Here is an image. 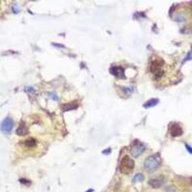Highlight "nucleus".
Returning a JSON list of instances; mask_svg holds the SVG:
<instances>
[{"label": "nucleus", "mask_w": 192, "mask_h": 192, "mask_svg": "<svg viewBox=\"0 0 192 192\" xmlns=\"http://www.w3.org/2000/svg\"><path fill=\"white\" fill-rule=\"evenodd\" d=\"M164 177L159 176V177H156V178L151 179L148 181V184L153 189H158L162 187L164 183Z\"/></svg>", "instance_id": "6e6552de"}, {"label": "nucleus", "mask_w": 192, "mask_h": 192, "mask_svg": "<svg viewBox=\"0 0 192 192\" xmlns=\"http://www.w3.org/2000/svg\"><path fill=\"white\" fill-rule=\"evenodd\" d=\"M135 166V163L128 156H125L122 158L120 169L122 174H128L132 171Z\"/></svg>", "instance_id": "7ed1b4c3"}, {"label": "nucleus", "mask_w": 192, "mask_h": 192, "mask_svg": "<svg viewBox=\"0 0 192 192\" xmlns=\"http://www.w3.org/2000/svg\"><path fill=\"white\" fill-rule=\"evenodd\" d=\"M169 132L172 136L176 137V136H181L183 131L181 126L177 123H172L169 126Z\"/></svg>", "instance_id": "0eeeda50"}, {"label": "nucleus", "mask_w": 192, "mask_h": 192, "mask_svg": "<svg viewBox=\"0 0 192 192\" xmlns=\"http://www.w3.org/2000/svg\"><path fill=\"white\" fill-rule=\"evenodd\" d=\"M47 95H48V96L49 98H51V99H52L54 101H58L59 100L58 96L54 92H49Z\"/></svg>", "instance_id": "4468645a"}, {"label": "nucleus", "mask_w": 192, "mask_h": 192, "mask_svg": "<svg viewBox=\"0 0 192 192\" xmlns=\"http://www.w3.org/2000/svg\"><path fill=\"white\" fill-rule=\"evenodd\" d=\"M111 149L110 148H108V149H106V150H104L103 152H102V153H104V154H109L110 152H111Z\"/></svg>", "instance_id": "6ab92c4d"}, {"label": "nucleus", "mask_w": 192, "mask_h": 192, "mask_svg": "<svg viewBox=\"0 0 192 192\" xmlns=\"http://www.w3.org/2000/svg\"><path fill=\"white\" fill-rule=\"evenodd\" d=\"M93 192V190H92V189H89V190H87L86 192Z\"/></svg>", "instance_id": "412c9836"}, {"label": "nucleus", "mask_w": 192, "mask_h": 192, "mask_svg": "<svg viewBox=\"0 0 192 192\" xmlns=\"http://www.w3.org/2000/svg\"><path fill=\"white\" fill-rule=\"evenodd\" d=\"M14 126L13 120L10 118L7 117L3 121L1 125V131L5 134H9L11 131Z\"/></svg>", "instance_id": "39448f33"}, {"label": "nucleus", "mask_w": 192, "mask_h": 192, "mask_svg": "<svg viewBox=\"0 0 192 192\" xmlns=\"http://www.w3.org/2000/svg\"><path fill=\"white\" fill-rule=\"evenodd\" d=\"M186 147L187 148V151L189 152L190 153L192 154V147H190V146H189L187 144H186Z\"/></svg>", "instance_id": "aec40b11"}, {"label": "nucleus", "mask_w": 192, "mask_h": 192, "mask_svg": "<svg viewBox=\"0 0 192 192\" xmlns=\"http://www.w3.org/2000/svg\"><path fill=\"white\" fill-rule=\"evenodd\" d=\"M29 131L25 126V124L21 122L20 126H19V128L16 130V134L20 136H24L27 135Z\"/></svg>", "instance_id": "9d476101"}, {"label": "nucleus", "mask_w": 192, "mask_h": 192, "mask_svg": "<svg viewBox=\"0 0 192 192\" xmlns=\"http://www.w3.org/2000/svg\"><path fill=\"white\" fill-rule=\"evenodd\" d=\"M144 176L142 174V173H137L134 176V177H133L132 182L134 184H136L139 182H141L144 181Z\"/></svg>", "instance_id": "f8f14e48"}, {"label": "nucleus", "mask_w": 192, "mask_h": 192, "mask_svg": "<svg viewBox=\"0 0 192 192\" xmlns=\"http://www.w3.org/2000/svg\"><path fill=\"white\" fill-rule=\"evenodd\" d=\"M25 92H29V93H33V92H35V89H34L33 88H32V87H30V86L25 88Z\"/></svg>", "instance_id": "dca6fc26"}, {"label": "nucleus", "mask_w": 192, "mask_h": 192, "mask_svg": "<svg viewBox=\"0 0 192 192\" xmlns=\"http://www.w3.org/2000/svg\"><path fill=\"white\" fill-rule=\"evenodd\" d=\"M145 150H146L145 146L141 142L136 140L132 142L130 152L133 157L136 158L139 157Z\"/></svg>", "instance_id": "20e7f679"}, {"label": "nucleus", "mask_w": 192, "mask_h": 192, "mask_svg": "<svg viewBox=\"0 0 192 192\" xmlns=\"http://www.w3.org/2000/svg\"><path fill=\"white\" fill-rule=\"evenodd\" d=\"M51 45H53V46H55V47H58V48H65V46L63 45H62V44H59V43H51Z\"/></svg>", "instance_id": "f3484780"}, {"label": "nucleus", "mask_w": 192, "mask_h": 192, "mask_svg": "<svg viewBox=\"0 0 192 192\" xmlns=\"http://www.w3.org/2000/svg\"><path fill=\"white\" fill-rule=\"evenodd\" d=\"M164 192H176L175 190L173 189L172 187H167V189L165 190Z\"/></svg>", "instance_id": "a211bd4d"}, {"label": "nucleus", "mask_w": 192, "mask_h": 192, "mask_svg": "<svg viewBox=\"0 0 192 192\" xmlns=\"http://www.w3.org/2000/svg\"><path fill=\"white\" fill-rule=\"evenodd\" d=\"M109 72L112 75L115 76L120 79H125L126 76L125 75V71L121 66H113L110 68Z\"/></svg>", "instance_id": "423d86ee"}, {"label": "nucleus", "mask_w": 192, "mask_h": 192, "mask_svg": "<svg viewBox=\"0 0 192 192\" xmlns=\"http://www.w3.org/2000/svg\"><path fill=\"white\" fill-rule=\"evenodd\" d=\"M78 107V104L76 102H72L69 103H66L61 105V109L63 112L69 111L73 109H76Z\"/></svg>", "instance_id": "1a4fd4ad"}, {"label": "nucleus", "mask_w": 192, "mask_h": 192, "mask_svg": "<svg viewBox=\"0 0 192 192\" xmlns=\"http://www.w3.org/2000/svg\"><path fill=\"white\" fill-rule=\"evenodd\" d=\"M161 157L159 154H155L147 157L144 162V167L150 172L155 171L161 164Z\"/></svg>", "instance_id": "f03ea898"}, {"label": "nucleus", "mask_w": 192, "mask_h": 192, "mask_svg": "<svg viewBox=\"0 0 192 192\" xmlns=\"http://www.w3.org/2000/svg\"><path fill=\"white\" fill-rule=\"evenodd\" d=\"M12 11L14 13L17 14L20 11V8L17 6V5H14L12 7Z\"/></svg>", "instance_id": "2eb2a0df"}, {"label": "nucleus", "mask_w": 192, "mask_h": 192, "mask_svg": "<svg viewBox=\"0 0 192 192\" xmlns=\"http://www.w3.org/2000/svg\"><path fill=\"white\" fill-rule=\"evenodd\" d=\"M24 144L25 146H27V147H35L36 145V141L34 138H31L25 141Z\"/></svg>", "instance_id": "ddd939ff"}, {"label": "nucleus", "mask_w": 192, "mask_h": 192, "mask_svg": "<svg viewBox=\"0 0 192 192\" xmlns=\"http://www.w3.org/2000/svg\"><path fill=\"white\" fill-rule=\"evenodd\" d=\"M159 102V100L156 98H152L150 100H148V101L146 102L144 104V107L146 108H150L153 106H155L157 105L158 103Z\"/></svg>", "instance_id": "9b49d317"}, {"label": "nucleus", "mask_w": 192, "mask_h": 192, "mask_svg": "<svg viewBox=\"0 0 192 192\" xmlns=\"http://www.w3.org/2000/svg\"><path fill=\"white\" fill-rule=\"evenodd\" d=\"M164 61L160 57H156L151 61V63L150 65V71L156 79H160L164 75Z\"/></svg>", "instance_id": "f257e3e1"}]
</instances>
